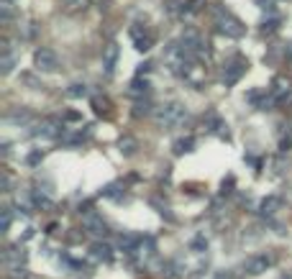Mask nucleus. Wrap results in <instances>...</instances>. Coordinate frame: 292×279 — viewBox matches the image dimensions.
I'll return each mask as SVG.
<instances>
[{
    "label": "nucleus",
    "instance_id": "39",
    "mask_svg": "<svg viewBox=\"0 0 292 279\" xmlns=\"http://www.w3.org/2000/svg\"><path fill=\"white\" fill-rule=\"evenodd\" d=\"M284 57H287V59H292V41H287V44H284Z\"/></svg>",
    "mask_w": 292,
    "mask_h": 279
},
{
    "label": "nucleus",
    "instance_id": "28",
    "mask_svg": "<svg viewBox=\"0 0 292 279\" xmlns=\"http://www.w3.org/2000/svg\"><path fill=\"white\" fill-rule=\"evenodd\" d=\"M92 105H95V110H98V113H108V110H110V103H108L105 98H103V100H100V98H95V100H92Z\"/></svg>",
    "mask_w": 292,
    "mask_h": 279
},
{
    "label": "nucleus",
    "instance_id": "11",
    "mask_svg": "<svg viewBox=\"0 0 292 279\" xmlns=\"http://www.w3.org/2000/svg\"><path fill=\"white\" fill-rule=\"evenodd\" d=\"M82 225H85V230L92 233L95 238H105V236H108V223H105L98 213H87V215L82 218Z\"/></svg>",
    "mask_w": 292,
    "mask_h": 279
},
{
    "label": "nucleus",
    "instance_id": "1",
    "mask_svg": "<svg viewBox=\"0 0 292 279\" xmlns=\"http://www.w3.org/2000/svg\"><path fill=\"white\" fill-rule=\"evenodd\" d=\"M164 59H167V64L172 67V72L180 75V77H190L192 69H195V59L185 52V46H182L180 41L167 44V49H164Z\"/></svg>",
    "mask_w": 292,
    "mask_h": 279
},
{
    "label": "nucleus",
    "instance_id": "8",
    "mask_svg": "<svg viewBox=\"0 0 292 279\" xmlns=\"http://www.w3.org/2000/svg\"><path fill=\"white\" fill-rule=\"evenodd\" d=\"M34 67L39 69V72H54L57 67H59V59H57V54L52 52V49H36V54H34Z\"/></svg>",
    "mask_w": 292,
    "mask_h": 279
},
{
    "label": "nucleus",
    "instance_id": "24",
    "mask_svg": "<svg viewBox=\"0 0 292 279\" xmlns=\"http://www.w3.org/2000/svg\"><path fill=\"white\" fill-rule=\"evenodd\" d=\"M6 121H8V123H29V121H31V113L18 108V110L8 113V115H6Z\"/></svg>",
    "mask_w": 292,
    "mask_h": 279
},
{
    "label": "nucleus",
    "instance_id": "26",
    "mask_svg": "<svg viewBox=\"0 0 292 279\" xmlns=\"http://www.w3.org/2000/svg\"><path fill=\"white\" fill-rule=\"evenodd\" d=\"M11 223H13V213H11V207H3V218H0V230H8L11 228Z\"/></svg>",
    "mask_w": 292,
    "mask_h": 279
},
{
    "label": "nucleus",
    "instance_id": "34",
    "mask_svg": "<svg viewBox=\"0 0 292 279\" xmlns=\"http://www.w3.org/2000/svg\"><path fill=\"white\" fill-rule=\"evenodd\" d=\"M0 154H3V159L11 156V144H8V141H3V146H0Z\"/></svg>",
    "mask_w": 292,
    "mask_h": 279
},
{
    "label": "nucleus",
    "instance_id": "2",
    "mask_svg": "<svg viewBox=\"0 0 292 279\" xmlns=\"http://www.w3.org/2000/svg\"><path fill=\"white\" fill-rule=\"evenodd\" d=\"M213 18H215V29L226 36V39H241L246 34V26L223 6H215L213 8Z\"/></svg>",
    "mask_w": 292,
    "mask_h": 279
},
{
    "label": "nucleus",
    "instance_id": "16",
    "mask_svg": "<svg viewBox=\"0 0 292 279\" xmlns=\"http://www.w3.org/2000/svg\"><path fill=\"white\" fill-rule=\"evenodd\" d=\"M277 210H282V197H277V195H269V197H264L259 202V213L266 215V218L277 215Z\"/></svg>",
    "mask_w": 292,
    "mask_h": 279
},
{
    "label": "nucleus",
    "instance_id": "31",
    "mask_svg": "<svg viewBox=\"0 0 292 279\" xmlns=\"http://www.w3.org/2000/svg\"><path fill=\"white\" fill-rule=\"evenodd\" d=\"M41 159H44V154H41V151H31V154H29V159H26V161H29V164H31V167H36V164H39V161H41Z\"/></svg>",
    "mask_w": 292,
    "mask_h": 279
},
{
    "label": "nucleus",
    "instance_id": "6",
    "mask_svg": "<svg viewBox=\"0 0 292 279\" xmlns=\"http://www.w3.org/2000/svg\"><path fill=\"white\" fill-rule=\"evenodd\" d=\"M272 264H274V256H272V253H256V256H249V259L244 261V271H246L249 276H259V274H264Z\"/></svg>",
    "mask_w": 292,
    "mask_h": 279
},
{
    "label": "nucleus",
    "instance_id": "7",
    "mask_svg": "<svg viewBox=\"0 0 292 279\" xmlns=\"http://www.w3.org/2000/svg\"><path fill=\"white\" fill-rule=\"evenodd\" d=\"M131 41H133V49L136 52H141V54H146L152 46H154V34L146 29V26H133L131 29Z\"/></svg>",
    "mask_w": 292,
    "mask_h": 279
},
{
    "label": "nucleus",
    "instance_id": "10",
    "mask_svg": "<svg viewBox=\"0 0 292 279\" xmlns=\"http://www.w3.org/2000/svg\"><path fill=\"white\" fill-rule=\"evenodd\" d=\"M205 128H208V133H213V136H218V138H223V141L231 138L228 123H226L218 113H208V115H205Z\"/></svg>",
    "mask_w": 292,
    "mask_h": 279
},
{
    "label": "nucleus",
    "instance_id": "30",
    "mask_svg": "<svg viewBox=\"0 0 292 279\" xmlns=\"http://www.w3.org/2000/svg\"><path fill=\"white\" fill-rule=\"evenodd\" d=\"M11 276L13 279H26L29 276V269L26 266H11Z\"/></svg>",
    "mask_w": 292,
    "mask_h": 279
},
{
    "label": "nucleus",
    "instance_id": "38",
    "mask_svg": "<svg viewBox=\"0 0 292 279\" xmlns=\"http://www.w3.org/2000/svg\"><path fill=\"white\" fill-rule=\"evenodd\" d=\"M213 279H233V274H231V271H215Z\"/></svg>",
    "mask_w": 292,
    "mask_h": 279
},
{
    "label": "nucleus",
    "instance_id": "23",
    "mask_svg": "<svg viewBox=\"0 0 292 279\" xmlns=\"http://www.w3.org/2000/svg\"><path fill=\"white\" fill-rule=\"evenodd\" d=\"M87 85L85 82H75V85H69L67 87V98H87Z\"/></svg>",
    "mask_w": 292,
    "mask_h": 279
},
{
    "label": "nucleus",
    "instance_id": "3",
    "mask_svg": "<svg viewBox=\"0 0 292 279\" xmlns=\"http://www.w3.org/2000/svg\"><path fill=\"white\" fill-rule=\"evenodd\" d=\"M154 118H157L159 128H177V126H182L187 121V108L180 100H169L162 108H157Z\"/></svg>",
    "mask_w": 292,
    "mask_h": 279
},
{
    "label": "nucleus",
    "instance_id": "12",
    "mask_svg": "<svg viewBox=\"0 0 292 279\" xmlns=\"http://www.w3.org/2000/svg\"><path fill=\"white\" fill-rule=\"evenodd\" d=\"M118 57H120V46H118L115 41H110V44L105 46V52H103V69H105V75H108V77L115 72Z\"/></svg>",
    "mask_w": 292,
    "mask_h": 279
},
{
    "label": "nucleus",
    "instance_id": "22",
    "mask_svg": "<svg viewBox=\"0 0 292 279\" xmlns=\"http://www.w3.org/2000/svg\"><path fill=\"white\" fill-rule=\"evenodd\" d=\"M100 195H103V197H108V200H123V190H120V184H118V182L105 184V187L100 190Z\"/></svg>",
    "mask_w": 292,
    "mask_h": 279
},
{
    "label": "nucleus",
    "instance_id": "27",
    "mask_svg": "<svg viewBox=\"0 0 292 279\" xmlns=\"http://www.w3.org/2000/svg\"><path fill=\"white\" fill-rule=\"evenodd\" d=\"M203 6H205V0H190L187 8H185V13H187V16H190V13H198V11H203Z\"/></svg>",
    "mask_w": 292,
    "mask_h": 279
},
{
    "label": "nucleus",
    "instance_id": "4",
    "mask_svg": "<svg viewBox=\"0 0 292 279\" xmlns=\"http://www.w3.org/2000/svg\"><path fill=\"white\" fill-rule=\"evenodd\" d=\"M180 44L185 46V52H187L195 62L210 59V44H208L195 29H185V34L180 36Z\"/></svg>",
    "mask_w": 292,
    "mask_h": 279
},
{
    "label": "nucleus",
    "instance_id": "5",
    "mask_svg": "<svg viewBox=\"0 0 292 279\" xmlns=\"http://www.w3.org/2000/svg\"><path fill=\"white\" fill-rule=\"evenodd\" d=\"M246 69H249V62H246L241 54H236L233 59H228V62L223 64V85H226V87L236 85V82L246 75Z\"/></svg>",
    "mask_w": 292,
    "mask_h": 279
},
{
    "label": "nucleus",
    "instance_id": "25",
    "mask_svg": "<svg viewBox=\"0 0 292 279\" xmlns=\"http://www.w3.org/2000/svg\"><path fill=\"white\" fill-rule=\"evenodd\" d=\"M277 29H279V18H277V16H269V18L261 21V31H264V34H274Z\"/></svg>",
    "mask_w": 292,
    "mask_h": 279
},
{
    "label": "nucleus",
    "instance_id": "40",
    "mask_svg": "<svg viewBox=\"0 0 292 279\" xmlns=\"http://www.w3.org/2000/svg\"><path fill=\"white\" fill-rule=\"evenodd\" d=\"M282 279H292V276H282Z\"/></svg>",
    "mask_w": 292,
    "mask_h": 279
},
{
    "label": "nucleus",
    "instance_id": "15",
    "mask_svg": "<svg viewBox=\"0 0 292 279\" xmlns=\"http://www.w3.org/2000/svg\"><path fill=\"white\" fill-rule=\"evenodd\" d=\"M269 95H272V100H274L277 105H282V103L289 98V82H284V80H274L272 87H269Z\"/></svg>",
    "mask_w": 292,
    "mask_h": 279
},
{
    "label": "nucleus",
    "instance_id": "13",
    "mask_svg": "<svg viewBox=\"0 0 292 279\" xmlns=\"http://www.w3.org/2000/svg\"><path fill=\"white\" fill-rule=\"evenodd\" d=\"M3 261H6L8 266H23V264H26V251L21 248V243H18V246H8V248L3 251Z\"/></svg>",
    "mask_w": 292,
    "mask_h": 279
},
{
    "label": "nucleus",
    "instance_id": "14",
    "mask_svg": "<svg viewBox=\"0 0 292 279\" xmlns=\"http://www.w3.org/2000/svg\"><path fill=\"white\" fill-rule=\"evenodd\" d=\"M16 54L11 52V44L8 41H3V57H0V75L3 77H8L11 72H13V67H16Z\"/></svg>",
    "mask_w": 292,
    "mask_h": 279
},
{
    "label": "nucleus",
    "instance_id": "18",
    "mask_svg": "<svg viewBox=\"0 0 292 279\" xmlns=\"http://www.w3.org/2000/svg\"><path fill=\"white\" fill-rule=\"evenodd\" d=\"M90 253H92V259H98V261H110V259H113V248H110L108 243H103V241H95V243L90 246Z\"/></svg>",
    "mask_w": 292,
    "mask_h": 279
},
{
    "label": "nucleus",
    "instance_id": "36",
    "mask_svg": "<svg viewBox=\"0 0 292 279\" xmlns=\"http://www.w3.org/2000/svg\"><path fill=\"white\" fill-rule=\"evenodd\" d=\"M152 69V62H143V64H138V77H143V72H149Z\"/></svg>",
    "mask_w": 292,
    "mask_h": 279
},
{
    "label": "nucleus",
    "instance_id": "21",
    "mask_svg": "<svg viewBox=\"0 0 292 279\" xmlns=\"http://www.w3.org/2000/svg\"><path fill=\"white\" fill-rule=\"evenodd\" d=\"M118 149H120V154H123V156H133V154H136V149H138V144H136V138L123 136V138L118 141Z\"/></svg>",
    "mask_w": 292,
    "mask_h": 279
},
{
    "label": "nucleus",
    "instance_id": "17",
    "mask_svg": "<svg viewBox=\"0 0 292 279\" xmlns=\"http://www.w3.org/2000/svg\"><path fill=\"white\" fill-rule=\"evenodd\" d=\"M149 90H152V85L146 82L143 77H136V80H131V85H128V95H133V98H146L149 95Z\"/></svg>",
    "mask_w": 292,
    "mask_h": 279
},
{
    "label": "nucleus",
    "instance_id": "20",
    "mask_svg": "<svg viewBox=\"0 0 292 279\" xmlns=\"http://www.w3.org/2000/svg\"><path fill=\"white\" fill-rule=\"evenodd\" d=\"M152 113H157V110H154V105L149 103V98H143V100H138V103L133 105V115H136V118H146V115H152Z\"/></svg>",
    "mask_w": 292,
    "mask_h": 279
},
{
    "label": "nucleus",
    "instance_id": "29",
    "mask_svg": "<svg viewBox=\"0 0 292 279\" xmlns=\"http://www.w3.org/2000/svg\"><path fill=\"white\" fill-rule=\"evenodd\" d=\"M190 248H192V251H205V248H208V241H205V236H198V238L190 243Z\"/></svg>",
    "mask_w": 292,
    "mask_h": 279
},
{
    "label": "nucleus",
    "instance_id": "19",
    "mask_svg": "<svg viewBox=\"0 0 292 279\" xmlns=\"http://www.w3.org/2000/svg\"><path fill=\"white\" fill-rule=\"evenodd\" d=\"M172 151H175V156H182V154L195 151V138H192V136H182V138H177V141L172 144Z\"/></svg>",
    "mask_w": 292,
    "mask_h": 279
},
{
    "label": "nucleus",
    "instance_id": "9",
    "mask_svg": "<svg viewBox=\"0 0 292 279\" xmlns=\"http://www.w3.org/2000/svg\"><path fill=\"white\" fill-rule=\"evenodd\" d=\"M34 133L41 138H59L64 133V123H62V118H44Z\"/></svg>",
    "mask_w": 292,
    "mask_h": 279
},
{
    "label": "nucleus",
    "instance_id": "37",
    "mask_svg": "<svg viewBox=\"0 0 292 279\" xmlns=\"http://www.w3.org/2000/svg\"><path fill=\"white\" fill-rule=\"evenodd\" d=\"M289 146H292L289 138H282V141H279V151H289Z\"/></svg>",
    "mask_w": 292,
    "mask_h": 279
},
{
    "label": "nucleus",
    "instance_id": "32",
    "mask_svg": "<svg viewBox=\"0 0 292 279\" xmlns=\"http://www.w3.org/2000/svg\"><path fill=\"white\" fill-rule=\"evenodd\" d=\"M0 190H3V192H8L11 190V177L3 172V174H0Z\"/></svg>",
    "mask_w": 292,
    "mask_h": 279
},
{
    "label": "nucleus",
    "instance_id": "33",
    "mask_svg": "<svg viewBox=\"0 0 292 279\" xmlns=\"http://www.w3.org/2000/svg\"><path fill=\"white\" fill-rule=\"evenodd\" d=\"M284 169H287V161H284V159H277V161H274V172H277V174H282Z\"/></svg>",
    "mask_w": 292,
    "mask_h": 279
},
{
    "label": "nucleus",
    "instance_id": "35",
    "mask_svg": "<svg viewBox=\"0 0 292 279\" xmlns=\"http://www.w3.org/2000/svg\"><path fill=\"white\" fill-rule=\"evenodd\" d=\"M64 121H82V115L75 113V110H69V113H64Z\"/></svg>",
    "mask_w": 292,
    "mask_h": 279
}]
</instances>
